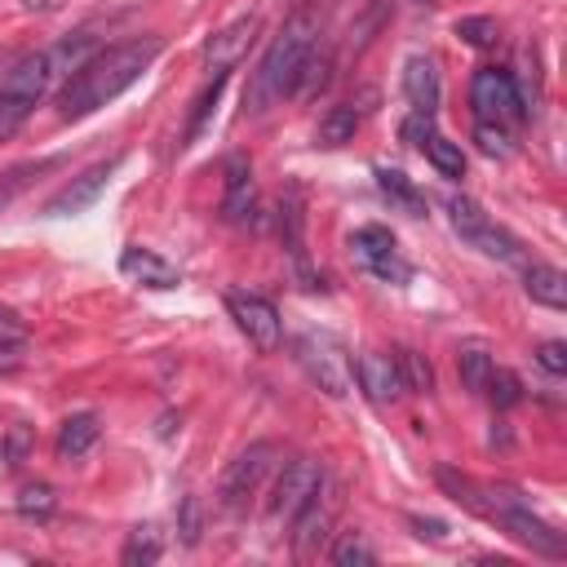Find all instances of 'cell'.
Listing matches in <instances>:
<instances>
[{
	"label": "cell",
	"mask_w": 567,
	"mask_h": 567,
	"mask_svg": "<svg viewBox=\"0 0 567 567\" xmlns=\"http://www.w3.org/2000/svg\"><path fill=\"white\" fill-rule=\"evenodd\" d=\"M159 49H164L159 35H133V40H120V44H106V49L89 53L66 75V84L58 89V115L62 120H84L97 106L115 102L124 89H133L151 71Z\"/></svg>",
	"instance_id": "1"
},
{
	"label": "cell",
	"mask_w": 567,
	"mask_h": 567,
	"mask_svg": "<svg viewBox=\"0 0 567 567\" xmlns=\"http://www.w3.org/2000/svg\"><path fill=\"white\" fill-rule=\"evenodd\" d=\"M319 27H323V9H319L315 0L297 4V9L284 18V27L275 31V40H270V49L261 53V62H257V71H252V84H248V93H244V106H248L252 115L266 111L270 102L292 97L297 75H301V66H306L310 49L319 44Z\"/></svg>",
	"instance_id": "2"
},
{
	"label": "cell",
	"mask_w": 567,
	"mask_h": 567,
	"mask_svg": "<svg viewBox=\"0 0 567 567\" xmlns=\"http://www.w3.org/2000/svg\"><path fill=\"white\" fill-rule=\"evenodd\" d=\"M470 509L483 514V518H492V523H501V527H505L514 540H523L532 554H545V558H563V554H567L563 532H554L545 518H536L532 505H527L514 487H478V483H474Z\"/></svg>",
	"instance_id": "3"
},
{
	"label": "cell",
	"mask_w": 567,
	"mask_h": 567,
	"mask_svg": "<svg viewBox=\"0 0 567 567\" xmlns=\"http://www.w3.org/2000/svg\"><path fill=\"white\" fill-rule=\"evenodd\" d=\"M53 75H58V71H53L49 49L22 53V58H13V62L4 66V75H0V142L22 128V120H27L31 106L44 97V89L53 84Z\"/></svg>",
	"instance_id": "4"
},
{
	"label": "cell",
	"mask_w": 567,
	"mask_h": 567,
	"mask_svg": "<svg viewBox=\"0 0 567 567\" xmlns=\"http://www.w3.org/2000/svg\"><path fill=\"white\" fill-rule=\"evenodd\" d=\"M292 354L297 363L306 368V377L332 394V399H346L354 390V368H350V354L346 346L332 337V332H319V328H306L297 341H292Z\"/></svg>",
	"instance_id": "5"
},
{
	"label": "cell",
	"mask_w": 567,
	"mask_h": 567,
	"mask_svg": "<svg viewBox=\"0 0 567 567\" xmlns=\"http://www.w3.org/2000/svg\"><path fill=\"white\" fill-rule=\"evenodd\" d=\"M447 221H452V230L470 244V248H478L483 257H496V261H518V239L501 226V221H492L474 199H465V195H452L447 199Z\"/></svg>",
	"instance_id": "6"
},
{
	"label": "cell",
	"mask_w": 567,
	"mask_h": 567,
	"mask_svg": "<svg viewBox=\"0 0 567 567\" xmlns=\"http://www.w3.org/2000/svg\"><path fill=\"white\" fill-rule=\"evenodd\" d=\"M275 461H279V447H275V443H248V447L226 465V474H221V483H217V501H221L226 509H244V505L261 492V483H266V474L275 470Z\"/></svg>",
	"instance_id": "7"
},
{
	"label": "cell",
	"mask_w": 567,
	"mask_h": 567,
	"mask_svg": "<svg viewBox=\"0 0 567 567\" xmlns=\"http://www.w3.org/2000/svg\"><path fill=\"white\" fill-rule=\"evenodd\" d=\"M337 509H341L337 483L323 474V483L315 487V496H310V501L301 505V514L288 523V527H292V554H297L301 563L319 558V549H323L328 536H332V518H337Z\"/></svg>",
	"instance_id": "8"
},
{
	"label": "cell",
	"mask_w": 567,
	"mask_h": 567,
	"mask_svg": "<svg viewBox=\"0 0 567 567\" xmlns=\"http://www.w3.org/2000/svg\"><path fill=\"white\" fill-rule=\"evenodd\" d=\"M470 106H474V115L487 120V124H518V120L527 115L514 75L501 71V66L474 71V80H470Z\"/></svg>",
	"instance_id": "9"
},
{
	"label": "cell",
	"mask_w": 567,
	"mask_h": 567,
	"mask_svg": "<svg viewBox=\"0 0 567 567\" xmlns=\"http://www.w3.org/2000/svg\"><path fill=\"white\" fill-rule=\"evenodd\" d=\"M350 257L363 275H372L381 284H408L412 279V266L399 257V244L385 226H359L350 235Z\"/></svg>",
	"instance_id": "10"
},
{
	"label": "cell",
	"mask_w": 567,
	"mask_h": 567,
	"mask_svg": "<svg viewBox=\"0 0 567 567\" xmlns=\"http://www.w3.org/2000/svg\"><path fill=\"white\" fill-rule=\"evenodd\" d=\"M323 461H315V456H292L284 470H279V483H275V496H270V523L275 527H288L297 514H301V505L315 496V487L323 483Z\"/></svg>",
	"instance_id": "11"
},
{
	"label": "cell",
	"mask_w": 567,
	"mask_h": 567,
	"mask_svg": "<svg viewBox=\"0 0 567 567\" xmlns=\"http://www.w3.org/2000/svg\"><path fill=\"white\" fill-rule=\"evenodd\" d=\"M226 310H230V319L239 323V332H244L261 354L279 350L284 323H279V310H275L266 297H257V292H226Z\"/></svg>",
	"instance_id": "12"
},
{
	"label": "cell",
	"mask_w": 567,
	"mask_h": 567,
	"mask_svg": "<svg viewBox=\"0 0 567 567\" xmlns=\"http://www.w3.org/2000/svg\"><path fill=\"white\" fill-rule=\"evenodd\" d=\"M120 155H111V159H97V164H89L80 177H71L49 204H44V213L49 217H75V213H84V208H93L97 204V195L111 186V177L120 173Z\"/></svg>",
	"instance_id": "13"
},
{
	"label": "cell",
	"mask_w": 567,
	"mask_h": 567,
	"mask_svg": "<svg viewBox=\"0 0 567 567\" xmlns=\"http://www.w3.org/2000/svg\"><path fill=\"white\" fill-rule=\"evenodd\" d=\"M257 31H261V18H257V13H244V18L226 22L217 35H208V44H204V66L217 71V75H226L235 62H244V53L252 49Z\"/></svg>",
	"instance_id": "14"
},
{
	"label": "cell",
	"mask_w": 567,
	"mask_h": 567,
	"mask_svg": "<svg viewBox=\"0 0 567 567\" xmlns=\"http://www.w3.org/2000/svg\"><path fill=\"white\" fill-rule=\"evenodd\" d=\"M354 377H359V390L368 394V403H377V408H390L408 394L403 377H399V363L381 350H363L359 363H354Z\"/></svg>",
	"instance_id": "15"
},
{
	"label": "cell",
	"mask_w": 567,
	"mask_h": 567,
	"mask_svg": "<svg viewBox=\"0 0 567 567\" xmlns=\"http://www.w3.org/2000/svg\"><path fill=\"white\" fill-rule=\"evenodd\" d=\"M120 270H124L133 284H142V288H177V284H182L177 266H168L155 248H142V244H128V248L120 252Z\"/></svg>",
	"instance_id": "16"
},
{
	"label": "cell",
	"mask_w": 567,
	"mask_h": 567,
	"mask_svg": "<svg viewBox=\"0 0 567 567\" xmlns=\"http://www.w3.org/2000/svg\"><path fill=\"white\" fill-rule=\"evenodd\" d=\"M252 208H257V190H252V164L244 155H230L226 159V199H221V213L226 221H252Z\"/></svg>",
	"instance_id": "17"
},
{
	"label": "cell",
	"mask_w": 567,
	"mask_h": 567,
	"mask_svg": "<svg viewBox=\"0 0 567 567\" xmlns=\"http://www.w3.org/2000/svg\"><path fill=\"white\" fill-rule=\"evenodd\" d=\"M403 93H408L412 111L434 115V106H439V71H434V58L412 53V58L403 62Z\"/></svg>",
	"instance_id": "18"
},
{
	"label": "cell",
	"mask_w": 567,
	"mask_h": 567,
	"mask_svg": "<svg viewBox=\"0 0 567 567\" xmlns=\"http://www.w3.org/2000/svg\"><path fill=\"white\" fill-rule=\"evenodd\" d=\"M523 288L532 301L549 306V310H567V275L558 266H545V261H532L527 275H523Z\"/></svg>",
	"instance_id": "19"
},
{
	"label": "cell",
	"mask_w": 567,
	"mask_h": 567,
	"mask_svg": "<svg viewBox=\"0 0 567 567\" xmlns=\"http://www.w3.org/2000/svg\"><path fill=\"white\" fill-rule=\"evenodd\" d=\"M97 416L93 412H80V416H66L62 421V430H58V456L62 461H75V456H84L93 443H97Z\"/></svg>",
	"instance_id": "20"
},
{
	"label": "cell",
	"mask_w": 567,
	"mask_h": 567,
	"mask_svg": "<svg viewBox=\"0 0 567 567\" xmlns=\"http://www.w3.org/2000/svg\"><path fill=\"white\" fill-rule=\"evenodd\" d=\"M377 186H381V195L390 199V204H399L403 213H412V217H421L425 213V195L412 186V177L408 173H399V168H377Z\"/></svg>",
	"instance_id": "21"
},
{
	"label": "cell",
	"mask_w": 567,
	"mask_h": 567,
	"mask_svg": "<svg viewBox=\"0 0 567 567\" xmlns=\"http://www.w3.org/2000/svg\"><path fill=\"white\" fill-rule=\"evenodd\" d=\"M62 159L58 155H49V159H35V164H18V168H9V173H0V213L40 177V173H49V168H58Z\"/></svg>",
	"instance_id": "22"
},
{
	"label": "cell",
	"mask_w": 567,
	"mask_h": 567,
	"mask_svg": "<svg viewBox=\"0 0 567 567\" xmlns=\"http://www.w3.org/2000/svg\"><path fill=\"white\" fill-rule=\"evenodd\" d=\"M421 151H425V159H430L443 177H461V173H465V155H461V146L447 142L443 133H430V137L421 142Z\"/></svg>",
	"instance_id": "23"
},
{
	"label": "cell",
	"mask_w": 567,
	"mask_h": 567,
	"mask_svg": "<svg viewBox=\"0 0 567 567\" xmlns=\"http://www.w3.org/2000/svg\"><path fill=\"white\" fill-rule=\"evenodd\" d=\"M394 363H399L403 390H412V394H430V390H434V368H430L425 354H416V350H399Z\"/></svg>",
	"instance_id": "24"
},
{
	"label": "cell",
	"mask_w": 567,
	"mask_h": 567,
	"mask_svg": "<svg viewBox=\"0 0 567 567\" xmlns=\"http://www.w3.org/2000/svg\"><path fill=\"white\" fill-rule=\"evenodd\" d=\"M354 128H359V111L354 106H332L323 120H319V142L323 146H341V142H350L354 137Z\"/></svg>",
	"instance_id": "25"
},
{
	"label": "cell",
	"mask_w": 567,
	"mask_h": 567,
	"mask_svg": "<svg viewBox=\"0 0 567 567\" xmlns=\"http://www.w3.org/2000/svg\"><path fill=\"white\" fill-rule=\"evenodd\" d=\"M456 368H461V381H465V390H474V394H483V385H487V377H492V368H496V359H492L487 350H478V346H470V350H461V354H456Z\"/></svg>",
	"instance_id": "26"
},
{
	"label": "cell",
	"mask_w": 567,
	"mask_h": 567,
	"mask_svg": "<svg viewBox=\"0 0 567 567\" xmlns=\"http://www.w3.org/2000/svg\"><path fill=\"white\" fill-rule=\"evenodd\" d=\"M328 558H332L337 567H372V563H377V549L363 540V532H346V536L328 549Z\"/></svg>",
	"instance_id": "27"
},
{
	"label": "cell",
	"mask_w": 567,
	"mask_h": 567,
	"mask_svg": "<svg viewBox=\"0 0 567 567\" xmlns=\"http://www.w3.org/2000/svg\"><path fill=\"white\" fill-rule=\"evenodd\" d=\"M221 89H226V75H213V84L195 97V115H190V124H186V137H182V146H190L195 137H199V128H204V120L217 111V97H221Z\"/></svg>",
	"instance_id": "28"
},
{
	"label": "cell",
	"mask_w": 567,
	"mask_h": 567,
	"mask_svg": "<svg viewBox=\"0 0 567 567\" xmlns=\"http://www.w3.org/2000/svg\"><path fill=\"white\" fill-rule=\"evenodd\" d=\"M483 394H487L496 408H514V403L523 399V381H518L509 368H492V377H487Z\"/></svg>",
	"instance_id": "29"
},
{
	"label": "cell",
	"mask_w": 567,
	"mask_h": 567,
	"mask_svg": "<svg viewBox=\"0 0 567 567\" xmlns=\"http://www.w3.org/2000/svg\"><path fill=\"white\" fill-rule=\"evenodd\" d=\"M128 567H146V563H155L159 558V532L155 527H137L133 536H128V545H124V554H120Z\"/></svg>",
	"instance_id": "30"
},
{
	"label": "cell",
	"mask_w": 567,
	"mask_h": 567,
	"mask_svg": "<svg viewBox=\"0 0 567 567\" xmlns=\"http://www.w3.org/2000/svg\"><path fill=\"white\" fill-rule=\"evenodd\" d=\"M474 142H478V151H483V155H496V159H505V155L514 151V142H509V128H505V124H487V120H478V128H474Z\"/></svg>",
	"instance_id": "31"
},
{
	"label": "cell",
	"mask_w": 567,
	"mask_h": 567,
	"mask_svg": "<svg viewBox=\"0 0 567 567\" xmlns=\"http://www.w3.org/2000/svg\"><path fill=\"white\" fill-rule=\"evenodd\" d=\"M53 505H58V496H53V487H44V483L22 487V496H18V509H22L27 518H49Z\"/></svg>",
	"instance_id": "32"
},
{
	"label": "cell",
	"mask_w": 567,
	"mask_h": 567,
	"mask_svg": "<svg viewBox=\"0 0 567 567\" xmlns=\"http://www.w3.org/2000/svg\"><path fill=\"white\" fill-rule=\"evenodd\" d=\"M456 35L465 44H474V49H492L496 44V22L492 18H461L456 22Z\"/></svg>",
	"instance_id": "33"
},
{
	"label": "cell",
	"mask_w": 567,
	"mask_h": 567,
	"mask_svg": "<svg viewBox=\"0 0 567 567\" xmlns=\"http://www.w3.org/2000/svg\"><path fill=\"white\" fill-rule=\"evenodd\" d=\"M536 359H540V368H545V372L563 377V372H567V341H545V346L536 350Z\"/></svg>",
	"instance_id": "34"
},
{
	"label": "cell",
	"mask_w": 567,
	"mask_h": 567,
	"mask_svg": "<svg viewBox=\"0 0 567 567\" xmlns=\"http://www.w3.org/2000/svg\"><path fill=\"white\" fill-rule=\"evenodd\" d=\"M177 532H182V540H186V545H195V540H199V501H195V496H186V501H182Z\"/></svg>",
	"instance_id": "35"
},
{
	"label": "cell",
	"mask_w": 567,
	"mask_h": 567,
	"mask_svg": "<svg viewBox=\"0 0 567 567\" xmlns=\"http://www.w3.org/2000/svg\"><path fill=\"white\" fill-rule=\"evenodd\" d=\"M412 527H416V536H430V540H443V523L439 518H412Z\"/></svg>",
	"instance_id": "36"
},
{
	"label": "cell",
	"mask_w": 567,
	"mask_h": 567,
	"mask_svg": "<svg viewBox=\"0 0 567 567\" xmlns=\"http://www.w3.org/2000/svg\"><path fill=\"white\" fill-rule=\"evenodd\" d=\"M22 359V346L18 341H0V368H18Z\"/></svg>",
	"instance_id": "37"
},
{
	"label": "cell",
	"mask_w": 567,
	"mask_h": 567,
	"mask_svg": "<svg viewBox=\"0 0 567 567\" xmlns=\"http://www.w3.org/2000/svg\"><path fill=\"white\" fill-rule=\"evenodd\" d=\"M18 328H22V319H18V315H13V310L0 301V332H18Z\"/></svg>",
	"instance_id": "38"
},
{
	"label": "cell",
	"mask_w": 567,
	"mask_h": 567,
	"mask_svg": "<svg viewBox=\"0 0 567 567\" xmlns=\"http://www.w3.org/2000/svg\"><path fill=\"white\" fill-rule=\"evenodd\" d=\"M22 4H27V9H53L58 0H22Z\"/></svg>",
	"instance_id": "39"
},
{
	"label": "cell",
	"mask_w": 567,
	"mask_h": 567,
	"mask_svg": "<svg viewBox=\"0 0 567 567\" xmlns=\"http://www.w3.org/2000/svg\"><path fill=\"white\" fill-rule=\"evenodd\" d=\"M412 4H430V0H412Z\"/></svg>",
	"instance_id": "40"
}]
</instances>
